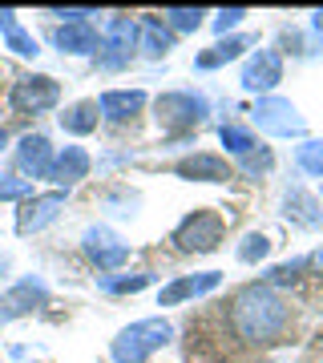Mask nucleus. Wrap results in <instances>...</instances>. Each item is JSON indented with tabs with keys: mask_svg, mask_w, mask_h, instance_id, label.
<instances>
[{
	"mask_svg": "<svg viewBox=\"0 0 323 363\" xmlns=\"http://www.w3.org/2000/svg\"><path fill=\"white\" fill-rule=\"evenodd\" d=\"M16 166H21V174H28V178H40L49 182L53 174V145L45 133H28V138H21V145H16Z\"/></svg>",
	"mask_w": 323,
	"mask_h": 363,
	"instance_id": "nucleus-13",
	"label": "nucleus"
},
{
	"mask_svg": "<svg viewBox=\"0 0 323 363\" xmlns=\"http://www.w3.org/2000/svg\"><path fill=\"white\" fill-rule=\"evenodd\" d=\"M174 339V323L170 319H138V323H129L117 331V339L109 343V355L114 363H146L154 351H162Z\"/></svg>",
	"mask_w": 323,
	"mask_h": 363,
	"instance_id": "nucleus-2",
	"label": "nucleus"
},
{
	"mask_svg": "<svg viewBox=\"0 0 323 363\" xmlns=\"http://www.w3.org/2000/svg\"><path fill=\"white\" fill-rule=\"evenodd\" d=\"M0 33H4V40H9V49L16 52V57H37V37L33 33H25L21 28V21H16L13 9H0Z\"/></svg>",
	"mask_w": 323,
	"mask_h": 363,
	"instance_id": "nucleus-22",
	"label": "nucleus"
},
{
	"mask_svg": "<svg viewBox=\"0 0 323 363\" xmlns=\"http://www.w3.org/2000/svg\"><path fill=\"white\" fill-rule=\"evenodd\" d=\"M97 117H102V109H97V101H77L69 105L57 121H61L65 133H73V138H85V133L97 130Z\"/></svg>",
	"mask_w": 323,
	"mask_h": 363,
	"instance_id": "nucleus-21",
	"label": "nucleus"
},
{
	"mask_svg": "<svg viewBox=\"0 0 323 363\" xmlns=\"http://www.w3.org/2000/svg\"><path fill=\"white\" fill-rule=\"evenodd\" d=\"M287 323H291V307L267 283L243 286L231 303V327L243 343H279Z\"/></svg>",
	"mask_w": 323,
	"mask_h": 363,
	"instance_id": "nucleus-1",
	"label": "nucleus"
},
{
	"mask_svg": "<svg viewBox=\"0 0 323 363\" xmlns=\"http://www.w3.org/2000/svg\"><path fill=\"white\" fill-rule=\"evenodd\" d=\"M0 198L4 202H25V198H33V182L16 178V174H0Z\"/></svg>",
	"mask_w": 323,
	"mask_h": 363,
	"instance_id": "nucleus-27",
	"label": "nucleus"
},
{
	"mask_svg": "<svg viewBox=\"0 0 323 363\" xmlns=\"http://www.w3.org/2000/svg\"><path fill=\"white\" fill-rule=\"evenodd\" d=\"M138 25H142V52L154 57V61H162V57L174 49V33L166 28V21H162V16H146Z\"/></svg>",
	"mask_w": 323,
	"mask_h": 363,
	"instance_id": "nucleus-20",
	"label": "nucleus"
},
{
	"mask_svg": "<svg viewBox=\"0 0 323 363\" xmlns=\"http://www.w3.org/2000/svg\"><path fill=\"white\" fill-rule=\"evenodd\" d=\"M57 101H61V85L53 77H45V73L21 77L13 85V97H9V105H13L16 113H49Z\"/></svg>",
	"mask_w": 323,
	"mask_h": 363,
	"instance_id": "nucleus-7",
	"label": "nucleus"
},
{
	"mask_svg": "<svg viewBox=\"0 0 323 363\" xmlns=\"http://www.w3.org/2000/svg\"><path fill=\"white\" fill-rule=\"evenodd\" d=\"M299 166L307 169V174H315V178H323V142H303L299 145Z\"/></svg>",
	"mask_w": 323,
	"mask_h": 363,
	"instance_id": "nucleus-29",
	"label": "nucleus"
},
{
	"mask_svg": "<svg viewBox=\"0 0 323 363\" xmlns=\"http://www.w3.org/2000/svg\"><path fill=\"white\" fill-rule=\"evenodd\" d=\"M251 121L271 138H303L307 133V121L299 117V109L287 97H258L251 109Z\"/></svg>",
	"mask_w": 323,
	"mask_h": 363,
	"instance_id": "nucleus-4",
	"label": "nucleus"
},
{
	"mask_svg": "<svg viewBox=\"0 0 323 363\" xmlns=\"http://www.w3.org/2000/svg\"><path fill=\"white\" fill-rule=\"evenodd\" d=\"M267 255H271V238H267V234H258V230L243 234V242H239V259L243 262H263Z\"/></svg>",
	"mask_w": 323,
	"mask_h": 363,
	"instance_id": "nucleus-25",
	"label": "nucleus"
},
{
	"mask_svg": "<svg viewBox=\"0 0 323 363\" xmlns=\"http://www.w3.org/2000/svg\"><path fill=\"white\" fill-rule=\"evenodd\" d=\"M53 45L61 52H73V57H89V52H102V33L81 21V25H61L53 33Z\"/></svg>",
	"mask_w": 323,
	"mask_h": 363,
	"instance_id": "nucleus-15",
	"label": "nucleus"
},
{
	"mask_svg": "<svg viewBox=\"0 0 323 363\" xmlns=\"http://www.w3.org/2000/svg\"><path fill=\"white\" fill-rule=\"evenodd\" d=\"M307 267H311L315 274H323V247L315 250V255H307Z\"/></svg>",
	"mask_w": 323,
	"mask_h": 363,
	"instance_id": "nucleus-33",
	"label": "nucleus"
},
{
	"mask_svg": "<svg viewBox=\"0 0 323 363\" xmlns=\"http://www.w3.org/2000/svg\"><path fill=\"white\" fill-rule=\"evenodd\" d=\"M243 169L251 174V178H258V174H271V169H275V154L267 150V145H258L255 154L243 157Z\"/></svg>",
	"mask_w": 323,
	"mask_h": 363,
	"instance_id": "nucleus-30",
	"label": "nucleus"
},
{
	"mask_svg": "<svg viewBox=\"0 0 323 363\" xmlns=\"http://www.w3.org/2000/svg\"><path fill=\"white\" fill-rule=\"evenodd\" d=\"M0 77H4V65H0Z\"/></svg>",
	"mask_w": 323,
	"mask_h": 363,
	"instance_id": "nucleus-36",
	"label": "nucleus"
},
{
	"mask_svg": "<svg viewBox=\"0 0 323 363\" xmlns=\"http://www.w3.org/2000/svg\"><path fill=\"white\" fill-rule=\"evenodd\" d=\"M174 242H178V250H186V255H210V250H219V242H222V218L214 210H194V214H186V218L178 222Z\"/></svg>",
	"mask_w": 323,
	"mask_h": 363,
	"instance_id": "nucleus-5",
	"label": "nucleus"
},
{
	"mask_svg": "<svg viewBox=\"0 0 323 363\" xmlns=\"http://www.w3.org/2000/svg\"><path fill=\"white\" fill-rule=\"evenodd\" d=\"M154 283V274H133V279H114V274H105L102 279V291H109V295H133V291H142V286Z\"/></svg>",
	"mask_w": 323,
	"mask_h": 363,
	"instance_id": "nucleus-26",
	"label": "nucleus"
},
{
	"mask_svg": "<svg viewBox=\"0 0 323 363\" xmlns=\"http://www.w3.org/2000/svg\"><path fill=\"white\" fill-rule=\"evenodd\" d=\"M219 142L226 145L234 157H246V154H255V150H258L255 133L243 130V125H222V130H219Z\"/></svg>",
	"mask_w": 323,
	"mask_h": 363,
	"instance_id": "nucleus-23",
	"label": "nucleus"
},
{
	"mask_svg": "<svg viewBox=\"0 0 323 363\" xmlns=\"http://www.w3.org/2000/svg\"><path fill=\"white\" fill-rule=\"evenodd\" d=\"M202 9H166L162 21H166L170 33H194V28H202Z\"/></svg>",
	"mask_w": 323,
	"mask_h": 363,
	"instance_id": "nucleus-24",
	"label": "nucleus"
},
{
	"mask_svg": "<svg viewBox=\"0 0 323 363\" xmlns=\"http://www.w3.org/2000/svg\"><path fill=\"white\" fill-rule=\"evenodd\" d=\"M65 198H69V190H49V194L25 198L21 210H16V234H37L49 222H57V214L65 210Z\"/></svg>",
	"mask_w": 323,
	"mask_h": 363,
	"instance_id": "nucleus-11",
	"label": "nucleus"
},
{
	"mask_svg": "<svg viewBox=\"0 0 323 363\" xmlns=\"http://www.w3.org/2000/svg\"><path fill=\"white\" fill-rule=\"evenodd\" d=\"M283 81V57L275 49H255L251 57L243 61V73H239V85L246 93H263L271 97V89Z\"/></svg>",
	"mask_w": 323,
	"mask_h": 363,
	"instance_id": "nucleus-9",
	"label": "nucleus"
},
{
	"mask_svg": "<svg viewBox=\"0 0 323 363\" xmlns=\"http://www.w3.org/2000/svg\"><path fill=\"white\" fill-rule=\"evenodd\" d=\"M243 16H246V9H222V13L214 16V33H219V37H226V28H234Z\"/></svg>",
	"mask_w": 323,
	"mask_h": 363,
	"instance_id": "nucleus-31",
	"label": "nucleus"
},
{
	"mask_svg": "<svg viewBox=\"0 0 323 363\" xmlns=\"http://www.w3.org/2000/svg\"><path fill=\"white\" fill-rule=\"evenodd\" d=\"M89 169H93V157L81 150V145H65L61 154L53 157V174L49 182H57L61 190H69V186H77L81 178H89Z\"/></svg>",
	"mask_w": 323,
	"mask_h": 363,
	"instance_id": "nucleus-14",
	"label": "nucleus"
},
{
	"mask_svg": "<svg viewBox=\"0 0 323 363\" xmlns=\"http://www.w3.org/2000/svg\"><path fill=\"white\" fill-rule=\"evenodd\" d=\"M311 28H315V33L323 37V9H319V13H311Z\"/></svg>",
	"mask_w": 323,
	"mask_h": 363,
	"instance_id": "nucleus-34",
	"label": "nucleus"
},
{
	"mask_svg": "<svg viewBox=\"0 0 323 363\" xmlns=\"http://www.w3.org/2000/svg\"><path fill=\"white\" fill-rule=\"evenodd\" d=\"M283 214L295 222V226H307V230H315V226L323 222V202H319L315 194H307L303 186H291V190L283 194Z\"/></svg>",
	"mask_w": 323,
	"mask_h": 363,
	"instance_id": "nucleus-16",
	"label": "nucleus"
},
{
	"mask_svg": "<svg viewBox=\"0 0 323 363\" xmlns=\"http://www.w3.org/2000/svg\"><path fill=\"white\" fill-rule=\"evenodd\" d=\"M81 250L89 255V262L97 271H117L129 262V242L121 234H114L109 226H89L81 234Z\"/></svg>",
	"mask_w": 323,
	"mask_h": 363,
	"instance_id": "nucleus-6",
	"label": "nucleus"
},
{
	"mask_svg": "<svg viewBox=\"0 0 323 363\" xmlns=\"http://www.w3.org/2000/svg\"><path fill=\"white\" fill-rule=\"evenodd\" d=\"M138 37H142V25L133 21V16H114L109 25H105V52L97 57L102 61V69H121L133 57V49H138Z\"/></svg>",
	"mask_w": 323,
	"mask_h": 363,
	"instance_id": "nucleus-8",
	"label": "nucleus"
},
{
	"mask_svg": "<svg viewBox=\"0 0 323 363\" xmlns=\"http://www.w3.org/2000/svg\"><path fill=\"white\" fill-rule=\"evenodd\" d=\"M4 145H9V130H4V125H0V150H4Z\"/></svg>",
	"mask_w": 323,
	"mask_h": 363,
	"instance_id": "nucleus-35",
	"label": "nucleus"
},
{
	"mask_svg": "<svg viewBox=\"0 0 323 363\" xmlns=\"http://www.w3.org/2000/svg\"><path fill=\"white\" fill-rule=\"evenodd\" d=\"M299 271H307V259H291V262H283V267H271L263 283L267 286H287V283H295L299 279Z\"/></svg>",
	"mask_w": 323,
	"mask_h": 363,
	"instance_id": "nucleus-28",
	"label": "nucleus"
},
{
	"mask_svg": "<svg viewBox=\"0 0 323 363\" xmlns=\"http://www.w3.org/2000/svg\"><path fill=\"white\" fill-rule=\"evenodd\" d=\"M49 303V286H45V279H37V274H28V279H21L16 286H9L4 295H0V327L13 323V319H21V315L37 311V307H45Z\"/></svg>",
	"mask_w": 323,
	"mask_h": 363,
	"instance_id": "nucleus-10",
	"label": "nucleus"
},
{
	"mask_svg": "<svg viewBox=\"0 0 323 363\" xmlns=\"http://www.w3.org/2000/svg\"><path fill=\"white\" fill-rule=\"evenodd\" d=\"M142 105H146L142 89H105L102 97H97V109H102V117H109V121H129L133 113H142Z\"/></svg>",
	"mask_w": 323,
	"mask_h": 363,
	"instance_id": "nucleus-18",
	"label": "nucleus"
},
{
	"mask_svg": "<svg viewBox=\"0 0 323 363\" xmlns=\"http://www.w3.org/2000/svg\"><path fill=\"white\" fill-rule=\"evenodd\" d=\"M251 45H255V37H222L219 45H210L207 52H198L194 65L198 69H219V65H226V61H234V57H243V49H251Z\"/></svg>",
	"mask_w": 323,
	"mask_h": 363,
	"instance_id": "nucleus-19",
	"label": "nucleus"
},
{
	"mask_svg": "<svg viewBox=\"0 0 323 363\" xmlns=\"http://www.w3.org/2000/svg\"><path fill=\"white\" fill-rule=\"evenodd\" d=\"M219 283H222V274H219V271L182 274V279H174V283H166L162 291H158V307H178V303H186V298L210 295V291H214Z\"/></svg>",
	"mask_w": 323,
	"mask_h": 363,
	"instance_id": "nucleus-12",
	"label": "nucleus"
},
{
	"mask_svg": "<svg viewBox=\"0 0 323 363\" xmlns=\"http://www.w3.org/2000/svg\"><path fill=\"white\" fill-rule=\"evenodd\" d=\"M174 174L186 182H226L231 178V166L219 154H190L174 166Z\"/></svg>",
	"mask_w": 323,
	"mask_h": 363,
	"instance_id": "nucleus-17",
	"label": "nucleus"
},
{
	"mask_svg": "<svg viewBox=\"0 0 323 363\" xmlns=\"http://www.w3.org/2000/svg\"><path fill=\"white\" fill-rule=\"evenodd\" d=\"M53 16H61L65 25H81V21H89V16H97L93 9H53Z\"/></svg>",
	"mask_w": 323,
	"mask_h": 363,
	"instance_id": "nucleus-32",
	"label": "nucleus"
},
{
	"mask_svg": "<svg viewBox=\"0 0 323 363\" xmlns=\"http://www.w3.org/2000/svg\"><path fill=\"white\" fill-rule=\"evenodd\" d=\"M154 109H158V125H162L166 133H190L194 125L207 121L210 101L202 97V93H194V89H170L154 101Z\"/></svg>",
	"mask_w": 323,
	"mask_h": 363,
	"instance_id": "nucleus-3",
	"label": "nucleus"
},
{
	"mask_svg": "<svg viewBox=\"0 0 323 363\" xmlns=\"http://www.w3.org/2000/svg\"><path fill=\"white\" fill-rule=\"evenodd\" d=\"M319 182H323V178H319Z\"/></svg>",
	"mask_w": 323,
	"mask_h": 363,
	"instance_id": "nucleus-37",
	"label": "nucleus"
}]
</instances>
